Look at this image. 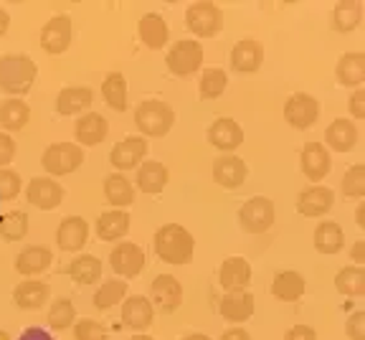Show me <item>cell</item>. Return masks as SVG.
I'll use <instances>...</instances> for the list:
<instances>
[{
    "instance_id": "6da1fadb",
    "label": "cell",
    "mask_w": 365,
    "mask_h": 340,
    "mask_svg": "<svg viewBox=\"0 0 365 340\" xmlns=\"http://www.w3.org/2000/svg\"><path fill=\"white\" fill-rule=\"evenodd\" d=\"M153 246H155V254L163 261L175 264V266H185L193 261L195 239H193V234L185 226H180V224H165V226H160L158 231H155Z\"/></svg>"
},
{
    "instance_id": "7a4b0ae2",
    "label": "cell",
    "mask_w": 365,
    "mask_h": 340,
    "mask_svg": "<svg viewBox=\"0 0 365 340\" xmlns=\"http://www.w3.org/2000/svg\"><path fill=\"white\" fill-rule=\"evenodd\" d=\"M36 76H38V66L26 54H6V56H0V91H6L8 96H18L21 99L23 94H29Z\"/></svg>"
},
{
    "instance_id": "3957f363",
    "label": "cell",
    "mask_w": 365,
    "mask_h": 340,
    "mask_svg": "<svg viewBox=\"0 0 365 340\" xmlns=\"http://www.w3.org/2000/svg\"><path fill=\"white\" fill-rule=\"evenodd\" d=\"M175 125V112L168 102L145 99L135 107V127L143 137H163Z\"/></svg>"
},
{
    "instance_id": "277c9868",
    "label": "cell",
    "mask_w": 365,
    "mask_h": 340,
    "mask_svg": "<svg viewBox=\"0 0 365 340\" xmlns=\"http://www.w3.org/2000/svg\"><path fill=\"white\" fill-rule=\"evenodd\" d=\"M165 64L170 69L173 76H185L198 74L200 66H203V46L195 39H180L170 46V51L165 56Z\"/></svg>"
},
{
    "instance_id": "5b68a950",
    "label": "cell",
    "mask_w": 365,
    "mask_h": 340,
    "mask_svg": "<svg viewBox=\"0 0 365 340\" xmlns=\"http://www.w3.org/2000/svg\"><path fill=\"white\" fill-rule=\"evenodd\" d=\"M185 26L198 39H213L223 29V11L216 3H208V0L190 3L188 11H185Z\"/></svg>"
},
{
    "instance_id": "8992f818",
    "label": "cell",
    "mask_w": 365,
    "mask_h": 340,
    "mask_svg": "<svg viewBox=\"0 0 365 340\" xmlns=\"http://www.w3.org/2000/svg\"><path fill=\"white\" fill-rule=\"evenodd\" d=\"M81 163H84V150L76 142H53L46 148L43 158H41L46 173L56 178L74 173L76 168H81Z\"/></svg>"
},
{
    "instance_id": "52a82bcc",
    "label": "cell",
    "mask_w": 365,
    "mask_h": 340,
    "mask_svg": "<svg viewBox=\"0 0 365 340\" xmlns=\"http://www.w3.org/2000/svg\"><path fill=\"white\" fill-rule=\"evenodd\" d=\"M274 224V204L264 196L246 201L239 209V226L246 234H264Z\"/></svg>"
},
{
    "instance_id": "ba28073f",
    "label": "cell",
    "mask_w": 365,
    "mask_h": 340,
    "mask_svg": "<svg viewBox=\"0 0 365 340\" xmlns=\"http://www.w3.org/2000/svg\"><path fill=\"white\" fill-rule=\"evenodd\" d=\"M284 119L294 130H309L319 119V102L307 91H297L287 99Z\"/></svg>"
},
{
    "instance_id": "9c48e42d",
    "label": "cell",
    "mask_w": 365,
    "mask_h": 340,
    "mask_svg": "<svg viewBox=\"0 0 365 340\" xmlns=\"http://www.w3.org/2000/svg\"><path fill=\"white\" fill-rule=\"evenodd\" d=\"M148 137L143 135H132L125 137L122 142H117L109 153V163L114 165L117 173H125V170H137L143 165V158L148 155Z\"/></svg>"
},
{
    "instance_id": "30bf717a",
    "label": "cell",
    "mask_w": 365,
    "mask_h": 340,
    "mask_svg": "<svg viewBox=\"0 0 365 340\" xmlns=\"http://www.w3.org/2000/svg\"><path fill=\"white\" fill-rule=\"evenodd\" d=\"M71 46V18L58 13L51 16L41 29V49L51 56H58Z\"/></svg>"
},
{
    "instance_id": "8fae6325",
    "label": "cell",
    "mask_w": 365,
    "mask_h": 340,
    "mask_svg": "<svg viewBox=\"0 0 365 340\" xmlns=\"http://www.w3.org/2000/svg\"><path fill=\"white\" fill-rule=\"evenodd\" d=\"M299 168H302L304 178L317 186L319 181H325L332 170V155L322 142H307L299 153Z\"/></svg>"
},
{
    "instance_id": "7c38bea8",
    "label": "cell",
    "mask_w": 365,
    "mask_h": 340,
    "mask_svg": "<svg viewBox=\"0 0 365 340\" xmlns=\"http://www.w3.org/2000/svg\"><path fill=\"white\" fill-rule=\"evenodd\" d=\"M26 199H29V204L36 206V209L53 211L66 199V191H63L61 183H56L53 178H31V183L26 186Z\"/></svg>"
},
{
    "instance_id": "4fadbf2b",
    "label": "cell",
    "mask_w": 365,
    "mask_h": 340,
    "mask_svg": "<svg viewBox=\"0 0 365 340\" xmlns=\"http://www.w3.org/2000/svg\"><path fill=\"white\" fill-rule=\"evenodd\" d=\"M109 266L114 269V274L132 279L145 269V251L132 241H120L109 254Z\"/></svg>"
},
{
    "instance_id": "5bb4252c",
    "label": "cell",
    "mask_w": 365,
    "mask_h": 340,
    "mask_svg": "<svg viewBox=\"0 0 365 340\" xmlns=\"http://www.w3.org/2000/svg\"><path fill=\"white\" fill-rule=\"evenodd\" d=\"M205 137H208V142H211L213 148L221 150V153H226V155H231L236 148L244 145V130H241L239 122L231 117H218L216 122L208 127Z\"/></svg>"
},
{
    "instance_id": "9a60e30c",
    "label": "cell",
    "mask_w": 365,
    "mask_h": 340,
    "mask_svg": "<svg viewBox=\"0 0 365 340\" xmlns=\"http://www.w3.org/2000/svg\"><path fill=\"white\" fill-rule=\"evenodd\" d=\"M213 181L216 186L228 188V191H234V188L244 186L246 178H249V168L246 163L239 158V155H221V158L213 160Z\"/></svg>"
},
{
    "instance_id": "2e32d148",
    "label": "cell",
    "mask_w": 365,
    "mask_h": 340,
    "mask_svg": "<svg viewBox=\"0 0 365 340\" xmlns=\"http://www.w3.org/2000/svg\"><path fill=\"white\" fill-rule=\"evenodd\" d=\"M150 295L160 312H175L182 305V284L173 274H158L150 284Z\"/></svg>"
},
{
    "instance_id": "e0dca14e",
    "label": "cell",
    "mask_w": 365,
    "mask_h": 340,
    "mask_svg": "<svg viewBox=\"0 0 365 340\" xmlns=\"http://www.w3.org/2000/svg\"><path fill=\"white\" fill-rule=\"evenodd\" d=\"M155 323V307L150 300H145L143 295L125 297L122 302V325L135 333H145L150 325Z\"/></svg>"
},
{
    "instance_id": "ac0fdd59",
    "label": "cell",
    "mask_w": 365,
    "mask_h": 340,
    "mask_svg": "<svg viewBox=\"0 0 365 340\" xmlns=\"http://www.w3.org/2000/svg\"><path fill=\"white\" fill-rule=\"evenodd\" d=\"M335 206V191L327 186H309L307 191H302L297 196V211L307 219H317V216H325L327 211Z\"/></svg>"
},
{
    "instance_id": "d6986e66",
    "label": "cell",
    "mask_w": 365,
    "mask_h": 340,
    "mask_svg": "<svg viewBox=\"0 0 365 340\" xmlns=\"http://www.w3.org/2000/svg\"><path fill=\"white\" fill-rule=\"evenodd\" d=\"M89 241V224L81 219V216H68L58 224L56 229V244L61 251H68V254H74V251H81Z\"/></svg>"
},
{
    "instance_id": "ffe728a7",
    "label": "cell",
    "mask_w": 365,
    "mask_h": 340,
    "mask_svg": "<svg viewBox=\"0 0 365 340\" xmlns=\"http://www.w3.org/2000/svg\"><path fill=\"white\" fill-rule=\"evenodd\" d=\"M107 132H109V122L99 112H86L81 117H76L74 122L76 145H81V148H94V145L104 142Z\"/></svg>"
},
{
    "instance_id": "44dd1931",
    "label": "cell",
    "mask_w": 365,
    "mask_h": 340,
    "mask_svg": "<svg viewBox=\"0 0 365 340\" xmlns=\"http://www.w3.org/2000/svg\"><path fill=\"white\" fill-rule=\"evenodd\" d=\"M264 64V46L254 39H244L231 49V69L236 74H254Z\"/></svg>"
},
{
    "instance_id": "7402d4cb",
    "label": "cell",
    "mask_w": 365,
    "mask_h": 340,
    "mask_svg": "<svg viewBox=\"0 0 365 340\" xmlns=\"http://www.w3.org/2000/svg\"><path fill=\"white\" fill-rule=\"evenodd\" d=\"M218 312L228 323L241 325L254 315V295L249 289H239V292H226L218 302Z\"/></svg>"
},
{
    "instance_id": "603a6c76",
    "label": "cell",
    "mask_w": 365,
    "mask_h": 340,
    "mask_svg": "<svg viewBox=\"0 0 365 340\" xmlns=\"http://www.w3.org/2000/svg\"><path fill=\"white\" fill-rule=\"evenodd\" d=\"M218 284L226 292H239V289H249L251 284V264L244 256H228L221 266H218Z\"/></svg>"
},
{
    "instance_id": "cb8c5ba5",
    "label": "cell",
    "mask_w": 365,
    "mask_h": 340,
    "mask_svg": "<svg viewBox=\"0 0 365 340\" xmlns=\"http://www.w3.org/2000/svg\"><path fill=\"white\" fill-rule=\"evenodd\" d=\"M325 145L335 153H350L358 145V127L353 119L337 117L325 130Z\"/></svg>"
},
{
    "instance_id": "d4e9b609",
    "label": "cell",
    "mask_w": 365,
    "mask_h": 340,
    "mask_svg": "<svg viewBox=\"0 0 365 340\" xmlns=\"http://www.w3.org/2000/svg\"><path fill=\"white\" fill-rule=\"evenodd\" d=\"M137 34H140V41L153 51L168 46V41H170V29L160 13H145L137 23Z\"/></svg>"
},
{
    "instance_id": "484cf974",
    "label": "cell",
    "mask_w": 365,
    "mask_h": 340,
    "mask_svg": "<svg viewBox=\"0 0 365 340\" xmlns=\"http://www.w3.org/2000/svg\"><path fill=\"white\" fill-rule=\"evenodd\" d=\"M168 181H170V170L163 163H158V160H148V163L140 165L135 173V188L143 193H150V196L163 193Z\"/></svg>"
},
{
    "instance_id": "4316f807",
    "label": "cell",
    "mask_w": 365,
    "mask_h": 340,
    "mask_svg": "<svg viewBox=\"0 0 365 340\" xmlns=\"http://www.w3.org/2000/svg\"><path fill=\"white\" fill-rule=\"evenodd\" d=\"M51 297V287L41 279H26L13 289V302L21 310H41Z\"/></svg>"
},
{
    "instance_id": "83f0119b",
    "label": "cell",
    "mask_w": 365,
    "mask_h": 340,
    "mask_svg": "<svg viewBox=\"0 0 365 340\" xmlns=\"http://www.w3.org/2000/svg\"><path fill=\"white\" fill-rule=\"evenodd\" d=\"M53 261V254L48 246H26L21 254L16 256L13 266L16 272L23 277H36V274H43Z\"/></svg>"
},
{
    "instance_id": "f1b7e54d",
    "label": "cell",
    "mask_w": 365,
    "mask_h": 340,
    "mask_svg": "<svg viewBox=\"0 0 365 340\" xmlns=\"http://www.w3.org/2000/svg\"><path fill=\"white\" fill-rule=\"evenodd\" d=\"M335 79L340 86H348V89H358L365 81V54H345V56L337 59L335 64Z\"/></svg>"
},
{
    "instance_id": "f546056e",
    "label": "cell",
    "mask_w": 365,
    "mask_h": 340,
    "mask_svg": "<svg viewBox=\"0 0 365 340\" xmlns=\"http://www.w3.org/2000/svg\"><path fill=\"white\" fill-rule=\"evenodd\" d=\"M94 229H97V236L102 241H120L130 234V214L122 209L104 211L94 224Z\"/></svg>"
},
{
    "instance_id": "4dcf8cb0",
    "label": "cell",
    "mask_w": 365,
    "mask_h": 340,
    "mask_svg": "<svg viewBox=\"0 0 365 340\" xmlns=\"http://www.w3.org/2000/svg\"><path fill=\"white\" fill-rule=\"evenodd\" d=\"M94 102V91L89 86H66L56 94V112L58 114H86V109Z\"/></svg>"
},
{
    "instance_id": "1f68e13d",
    "label": "cell",
    "mask_w": 365,
    "mask_h": 340,
    "mask_svg": "<svg viewBox=\"0 0 365 340\" xmlns=\"http://www.w3.org/2000/svg\"><path fill=\"white\" fill-rule=\"evenodd\" d=\"M104 199L109 201L112 209L125 211L127 206L135 204V186L122 173H112V176L104 178Z\"/></svg>"
},
{
    "instance_id": "d6a6232c",
    "label": "cell",
    "mask_w": 365,
    "mask_h": 340,
    "mask_svg": "<svg viewBox=\"0 0 365 340\" xmlns=\"http://www.w3.org/2000/svg\"><path fill=\"white\" fill-rule=\"evenodd\" d=\"M307 289V282L299 272L294 269H287V272H279L272 279V295L282 302H297L304 295Z\"/></svg>"
},
{
    "instance_id": "836d02e7",
    "label": "cell",
    "mask_w": 365,
    "mask_h": 340,
    "mask_svg": "<svg viewBox=\"0 0 365 340\" xmlns=\"http://www.w3.org/2000/svg\"><path fill=\"white\" fill-rule=\"evenodd\" d=\"M312 241L319 254H337L345 246V231L337 221H319Z\"/></svg>"
},
{
    "instance_id": "e575fe53",
    "label": "cell",
    "mask_w": 365,
    "mask_h": 340,
    "mask_svg": "<svg viewBox=\"0 0 365 340\" xmlns=\"http://www.w3.org/2000/svg\"><path fill=\"white\" fill-rule=\"evenodd\" d=\"M31 107L18 96H8L6 102H0V127L6 132H18L29 125Z\"/></svg>"
},
{
    "instance_id": "d590c367",
    "label": "cell",
    "mask_w": 365,
    "mask_h": 340,
    "mask_svg": "<svg viewBox=\"0 0 365 340\" xmlns=\"http://www.w3.org/2000/svg\"><path fill=\"white\" fill-rule=\"evenodd\" d=\"M363 23V3L358 0H340L332 8V29L337 34H350Z\"/></svg>"
},
{
    "instance_id": "8d00e7d4",
    "label": "cell",
    "mask_w": 365,
    "mask_h": 340,
    "mask_svg": "<svg viewBox=\"0 0 365 340\" xmlns=\"http://www.w3.org/2000/svg\"><path fill=\"white\" fill-rule=\"evenodd\" d=\"M66 274L76 284H94L102 279V259H97L94 254H79L66 266Z\"/></svg>"
},
{
    "instance_id": "74e56055",
    "label": "cell",
    "mask_w": 365,
    "mask_h": 340,
    "mask_svg": "<svg viewBox=\"0 0 365 340\" xmlns=\"http://www.w3.org/2000/svg\"><path fill=\"white\" fill-rule=\"evenodd\" d=\"M102 96L104 102L109 104L112 109H117V112H125L127 109V79L125 74H120V71H112V74H107V79L102 81Z\"/></svg>"
},
{
    "instance_id": "f35d334b",
    "label": "cell",
    "mask_w": 365,
    "mask_h": 340,
    "mask_svg": "<svg viewBox=\"0 0 365 340\" xmlns=\"http://www.w3.org/2000/svg\"><path fill=\"white\" fill-rule=\"evenodd\" d=\"M335 289L345 297H363L365 295V269L363 266H345L335 277Z\"/></svg>"
},
{
    "instance_id": "ab89813d",
    "label": "cell",
    "mask_w": 365,
    "mask_h": 340,
    "mask_svg": "<svg viewBox=\"0 0 365 340\" xmlns=\"http://www.w3.org/2000/svg\"><path fill=\"white\" fill-rule=\"evenodd\" d=\"M127 297V282L125 279H107V282H102V287L94 292V307L97 310H112V307H117L122 300Z\"/></svg>"
},
{
    "instance_id": "60d3db41",
    "label": "cell",
    "mask_w": 365,
    "mask_h": 340,
    "mask_svg": "<svg viewBox=\"0 0 365 340\" xmlns=\"http://www.w3.org/2000/svg\"><path fill=\"white\" fill-rule=\"evenodd\" d=\"M48 328L51 330H68L71 325L76 323V307L74 302L68 300V297H58V300L51 302V307H48Z\"/></svg>"
},
{
    "instance_id": "b9f144b4",
    "label": "cell",
    "mask_w": 365,
    "mask_h": 340,
    "mask_svg": "<svg viewBox=\"0 0 365 340\" xmlns=\"http://www.w3.org/2000/svg\"><path fill=\"white\" fill-rule=\"evenodd\" d=\"M228 86V74L223 69H203L200 71V79H198V91L203 99H218V96L226 91Z\"/></svg>"
},
{
    "instance_id": "7bdbcfd3",
    "label": "cell",
    "mask_w": 365,
    "mask_h": 340,
    "mask_svg": "<svg viewBox=\"0 0 365 340\" xmlns=\"http://www.w3.org/2000/svg\"><path fill=\"white\" fill-rule=\"evenodd\" d=\"M29 234V216L23 211H8L0 216V236L6 241H21Z\"/></svg>"
},
{
    "instance_id": "ee69618b",
    "label": "cell",
    "mask_w": 365,
    "mask_h": 340,
    "mask_svg": "<svg viewBox=\"0 0 365 340\" xmlns=\"http://www.w3.org/2000/svg\"><path fill=\"white\" fill-rule=\"evenodd\" d=\"M342 196L345 199H363L365 196V165H353L342 176Z\"/></svg>"
},
{
    "instance_id": "f6af8a7d",
    "label": "cell",
    "mask_w": 365,
    "mask_h": 340,
    "mask_svg": "<svg viewBox=\"0 0 365 340\" xmlns=\"http://www.w3.org/2000/svg\"><path fill=\"white\" fill-rule=\"evenodd\" d=\"M74 340H109V330L97 320H79L74 323Z\"/></svg>"
},
{
    "instance_id": "bcb514c9",
    "label": "cell",
    "mask_w": 365,
    "mask_h": 340,
    "mask_svg": "<svg viewBox=\"0 0 365 340\" xmlns=\"http://www.w3.org/2000/svg\"><path fill=\"white\" fill-rule=\"evenodd\" d=\"M21 193V176L16 170L3 168L0 170V201H13Z\"/></svg>"
},
{
    "instance_id": "7dc6e473",
    "label": "cell",
    "mask_w": 365,
    "mask_h": 340,
    "mask_svg": "<svg viewBox=\"0 0 365 340\" xmlns=\"http://www.w3.org/2000/svg\"><path fill=\"white\" fill-rule=\"evenodd\" d=\"M345 333L350 340H365V312L358 310L350 315V320L345 323Z\"/></svg>"
},
{
    "instance_id": "c3c4849f",
    "label": "cell",
    "mask_w": 365,
    "mask_h": 340,
    "mask_svg": "<svg viewBox=\"0 0 365 340\" xmlns=\"http://www.w3.org/2000/svg\"><path fill=\"white\" fill-rule=\"evenodd\" d=\"M16 160V140L8 132H0V170Z\"/></svg>"
},
{
    "instance_id": "681fc988",
    "label": "cell",
    "mask_w": 365,
    "mask_h": 340,
    "mask_svg": "<svg viewBox=\"0 0 365 340\" xmlns=\"http://www.w3.org/2000/svg\"><path fill=\"white\" fill-rule=\"evenodd\" d=\"M348 109H350V114H353L355 119H365V89H363V86L353 89V94H350V102H348Z\"/></svg>"
},
{
    "instance_id": "f907efd6",
    "label": "cell",
    "mask_w": 365,
    "mask_h": 340,
    "mask_svg": "<svg viewBox=\"0 0 365 340\" xmlns=\"http://www.w3.org/2000/svg\"><path fill=\"white\" fill-rule=\"evenodd\" d=\"M284 340H317V333H314L312 325H294V328L287 330Z\"/></svg>"
},
{
    "instance_id": "816d5d0a",
    "label": "cell",
    "mask_w": 365,
    "mask_h": 340,
    "mask_svg": "<svg viewBox=\"0 0 365 340\" xmlns=\"http://www.w3.org/2000/svg\"><path fill=\"white\" fill-rule=\"evenodd\" d=\"M18 340H53V335L43 328H29V330H23Z\"/></svg>"
},
{
    "instance_id": "f5cc1de1",
    "label": "cell",
    "mask_w": 365,
    "mask_h": 340,
    "mask_svg": "<svg viewBox=\"0 0 365 340\" xmlns=\"http://www.w3.org/2000/svg\"><path fill=\"white\" fill-rule=\"evenodd\" d=\"M350 256H353L355 266H363L365 264V241L363 239H358L353 244V249H350Z\"/></svg>"
},
{
    "instance_id": "db71d44e",
    "label": "cell",
    "mask_w": 365,
    "mask_h": 340,
    "mask_svg": "<svg viewBox=\"0 0 365 340\" xmlns=\"http://www.w3.org/2000/svg\"><path fill=\"white\" fill-rule=\"evenodd\" d=\"M218 340H251V335L246 333L244 328H239V325H234V328H228L226 333H223Z\"/></svg>"
},
{
    "instance_id": "11a10c76",
    "label": "cell",
    "mask_w": 365,
    "mask_h": 340,
    "mask_svg": "<svg viewBox=\"0 0 365 340\" xmlns=\"http://www.w3.org/2000/svg\"><path fill=\"white\" fill-rule=\"evenodd\" d=\"M8 26H11V16H8L6 8H0V39L8 34Z\"/></svg>"
},
{
    "instance_id": "9f6ffc18",
    "label": "cell",
    "mask_w": 365,
    "mask_h": 340,
    "mask_svg": "<svg viewBox=\"0 0 365 340\" xmlns=\"http://www.w3.org/2000/svg\"><path fill=\"white\" fill-rule=\"evenodd\" d=\"M355 224L365 229V204H358V209H355Z\"/></svg>"
},
{
    "instance_id": "6f0895ef",
    "label": "cell",
    "mask_w": 365,
    "mask_h": 340,
    "mask_svg": "<svg viewBox=\"0 0 365 340\" xmlns=\"http://www.w3.org/2000/svg\"><path fill=\"white\" fill-rule=\"evenodd\" d=\"M182 340H211L205 333H190V335H185Z\"/></svg>"
},
{
    "instance_id": "680465c9",
    "label": "cell",
    "mask_w": 365,
    "mask_h": 340,
    "mask_svg": "<svg viewBox=\"0 0 365 340\" xmlns=\"http://www.w3.org/2000/svg\"><path fill=\"white\" fill-rule=\"evenodd\" d=\"M130 340H155V338H150V335H145V333H135Z\"/></svg>"
},
{
    "instance_id": "91938a15",
    "label": "cell",
    "mask_w": 365,
    "mask_h": 340,
    "mask_svg": "<svg viewBox=\"0 0 365 340\" xmlns=\"http://www.w3.org/2000/svg\"><path fill=\"white\" fill-rule=\"evenodd\" d=\"M0 340H11V335H8L6 330H0Z\"/></svg>"
}]
</instances>
